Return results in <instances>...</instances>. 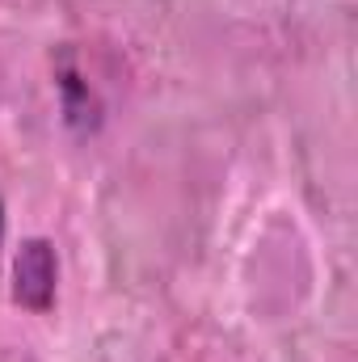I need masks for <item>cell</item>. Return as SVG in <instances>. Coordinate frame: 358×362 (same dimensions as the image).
<instances>
[{
  "mask_svg": "<svg viewBox=\"0 0 358 362\" xmlns=\"http://www.w3.org/2000/svg\"><path fill=\"white\" fill-rule=\"evenodd\" d=\"M55 286H59V257L55 245L42 236L21 240L17 262H13V303L25 312H51L55 308Z\"/></svg>",
  "mask_w": 358,
  "mask_h": 362,
  "instance_id": "cell-1",
  "label": "cell"
},
{
  "mask_svg": "<svg viewBox=\"0 0 358 362\" xmlns=\"http://www.w3.org/2000/svg\"><path fill=\"white\" fill-rule=\"evenodd\" d=\"M0 245H4V198H0Z\"/></svg>",
  "mask_w": 358,
  "mask_h": 362,
  "instance_id": "cell-2",
  "label": "cell"
}]
</instances>
